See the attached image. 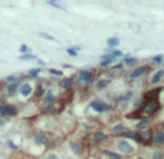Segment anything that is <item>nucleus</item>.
Masks as SVG:
<instances>
[{
	"instance_id": "obj_8",
	"label": "nucleus",
	"mask_w": 164,
	"mask_h": 159,
	"mask_svg": "<svg viewBox=\"0 0 164 159\" xmlns=\"http://www.w3.org/2000/svg\"><path fill=\"white\" fill-rule=\"evenodd\" d=\"M145 71H147V67H140V68H135L134 71H131L130 77H131V78H138V77H141V75L144 74Z\"/></svg>"
},
{
	"instance_id": "obj_17",
	"label": "nucleus",
	"mask_w": 164,
	"mask_h": 159,
	"mask_svg": "<svg viewBox=\"0 0 164 159\" xmlns=\"http://www.w3.org/2000/svg\"><path fill=\"white\" fill-rule=\"evenodd\" d=\"M138 136H140V141H150L151 139V132L150 130H144V132H141Z\"/></svg>"
},
{
	"instance_id": "obj_4",
	"label": "nucleus",
	"mask_w": 164,
	"mask_h": 159,
	"mask_svg": "<svg viewBox=\"0 0 164 159\" xmlns=\"http://www.w3.org/2000/svg\"><path fill=\"white\" fill-rule=\"evenodd\" d=\"M14 114H16V108L13 106H7V104L0 106V116H14Z\"/></svg>"
},
{
	"instance_id": "obj_32",
	"label": "nucleus",
	"mask_w": 164,
	"mask_h": 159,
	"mask_svg": "<svg viewBox=\"0 0 164 159\" xmlns=\"http://www.w3.org/2000/svg\"><path fill=\"white\" fill-rule=\"evenodd\" d=\"M7 81H9L10 84H12V83H16V75H9V77H7Z\"/></svg>"
},
{
	"instance_id": "obj_28",
	"label": "nucleus",
	"mask_w": 164,
	"mask_h": 159,
	"mask_svg": "<svg viewBox=\"0 0 164 159\" xmlns=\"http://www.w3.org/2000/svg\"><path fill=\"white\" fill-rule=\"evenodd\" d=\"M46 159H61V156L56 153H49V155H46Z\"/></svg>"
},
{
	"instance_id": "obj_10",
	"label": "nucleus",
	"mask_w": 164,
	"mask_h": 159,
	"mask_svg": "<svg viewBox=\"0 0 164 159\" xmlns=\"http://www.w3.org/2000/svg\"><path fill=\"white\" fill-rule=\"evenodd\" d=\"M53 101H55V96H53V93H52V91H46L45 97H43V103L45 104H52Z\"/></svg>"
},
{
	"instance_id": "obj_2",
	"label": "nucleus",
	"mask_w": 164,
	"mask_h": 159,
	"mask_svg": "<svg viewBox=\"0 0 164 159\" xmlns=\"http://www.w3.org/2000/svg\"><path fill=\"white\" fill-rule=\"evenodd\" d=\"M158 108H160V106H158V103H157V101H148V103L144 106L143 112H144L145 114H154Z\"/></svg>"
},
{
	"instance_id": "obj_25",
	"label": "nucleus",
	"mask_w": 164,
	"mask_h": 159,
	"mask_svg": "<svg viewBox=\"0 0 164 159\" xmlns=\"http://www.w3.org/2000/svg\"><path fill=\"white\" fill-rule=\"evenodd\" d=\"M124 62H125L127 65H132V64H135L137 62V59L135 58H132V56H130V58L127 56V58H124Z\"/></svg>"
},
{
	"instance_id": "obj_33",
	"label": "nucleus",
	"mask_w": 164,
	"mask_h": 159,
	"mask_svg": "<svg viewBox=\"0 0 164 159\" xmlns=\"http://www.w3.org/2000/svg\"><path fill=\"white\" fill-rule=\"evenodd\" d=\"M141 103H143V97L137 98L135 101H134V106H135V107H140V106H141Z\"/></svg>"
},
{
	"instance_id": "obj_21",
	"label": "nucleus",
	"mask_w": 164,
	"mask_h": 159,
	"mask_svg": "<svg viewBox=\"0 0 164 159\" xmlns=\"http://www.w3.org/2000/svg\"><path fill=\"white\" fill-rule=\"evenodd\" d=\"M109 84V80H101V81H98L97 83V88H104V87H107V85Z\"/></svg>"
},
{
	"instance_id": "obj_5",
	"label": "nucleus",
	"mask_w": 164,
	"mask_h": 159,
	"mask_svg": "<svg viewBox=\"0 0 164 159\" xmlns=\"http://www.w3.org/2000/svg\"><path fill=\"white\" fill-rule=\"evenodd\" d=\"M33 88H32V85L29 84V83H23V84H20L19 87V93L23 96V97H29L30 94H32Z\"/></svg>"
},
{
	"instance_id": "obj_39",
	"label": "nucleus",
	"mask_w": 164,
	"mask_h": 159,
	"mask_svg": "<svg viewBox=\"0 0 164 159\" xmlns=\"http://www.w3.org/2000/svg\"><path fill=\"white\" fill-rule=\"evenodd\" d=\"M5 124H6V120H5V119H2V117H0V127H2V126H5Z\"/></svg>"
},
{
	"instance_id": "obj_22",
	"label": "nucleus",
	"mask_w": 164,
	"mask_h": 159,
	"mask_svg": "<svg viewBox=\"0 0 164 159\" xmlns=\"http://www.w3.org/2000/svg\"><path fill=\"white\" fill-rule=\"evenodd\" d=\"M72 83H74V80L72 78H65L63 80V83H62V87H63V88H69L71 85H72Z\"/></svg>"
},
{
	"instance_id": "obj_7",
	"label": "nucleus",
	"mask_w": 164,
	"mask_h": 159,
	"mask_svg": "<svg viewBox=\"0 0 164 159\" xmlns=\"http://www.w3.org/2000/svg\"><path fill=\"white\" fill-rule=\"evenodd\" d=\"M153 143H155V145H163L164 143V132H157V133L153 136Z\"/></svg>"
},
{
	"instance_id": "obj_19",
	"label": "nucleus",
	"mask_w": 164,
	"mask_h": 159,
	"mask_svg": "<svg viewBox=\"0 0 164 159\" xmlns=\"http://www.w3.org/2000/svg\"><path fill=\"white\" fill-rule=\"evenodd\" d=\"M19 87V84H17V81L16 83H12V84H9L7 85V93L9 94H13L14 91H16V88Z\"/></svg>"
},
{
	"instance_id": "obj_31",
	"label": "nucleus",
	"mask_w": 164,
	"mask_h": 159,
	"mask_svg": "<svg viewBox=\"0 0 164 159\" xmlns=\"http://www.w3.org/2000/svg\"><path fill=\"white\" fill-rule=\"evenodd\" d=\"M163 152H161V150H157V152H155L154 153V159H163Z\"/></svg>"
},
{
	"instance_id": "obj_13",
	"label": "nucleus",
	"mask_w": 164,
	"mask_h": 159,
	"mask_svg": "<svg viewBox=\"0 0 164 159\" xmlns=\"http://www.w3.org/2000/svg\"><path fill=\"white\" fill-rule=\"evenodd\" d=\"M104 59L102 61H101V67H107V65H109V64H111V62L114 61V59H115V58H114L113 55H105V56H102Z\"/></svg>"
},
{
	"instance_id": "obj_36",
	"label": "nucleus",
	"mask_w": 164,
	"mask_h": 159,
	"mask_svg": "<svg viewBox=\"0 0 164 159\" xmlns=\"http://www.w3.org/2000/svg\"><path fill=\"white\" fill-rule=\"evenodd\" d=\"M163 61V56L161 55H157V56H154V62H157V64H160V62Z\"/></svg>"
},
{
	"instance_id": "obj_35",
	"label": "nucleus",
	"mask_w": 164,
	"mask_h": 159,
	"mask_svg": "<svg viewBox=\"0 0 164 159\" xmlns=\"http://www.w3.org/2000/svg\"><path fill=\"white\" fill-rule=\"evenodd\" d=\"M111 55H113L114 58H115V56H122V52L121 51H113L111 52Z\"/></svg>"
},
{
	"instance_id": "obj_11",
	"label": "nucleus",
	"mask_w": 164,
	"mask_h": 159,
	"mask_svg": "<svg viewBox=\"0 0 164 159\" xmlns=\"http://www.w3.org/2000/svg\"><path fill=\"white\" fill-rule=\"evenodd\" d=\"M118 43H120V39H118V38H108V39H107V45H108V48H109V49L115 48Z\"/></svg>"
},
{
	"instance_id": "obj_37",
	"label": "nucleus",
	"mask_w": 164,
	"mask_h": 159,
	"mask_svg": "<svg viewBox=\"0 0 164 159\" xmlns=\"http://www.w3.org/2000/svg\"><path fill=\"white\" fill-rule=\"evenodd\" d=\"M28 51H29V48L26 47V45H22V47H20V52H23V54H28Z\"/></svg>"
},
{
	"instance_id": "obj_3",
	"label": "nucleus",
	"mask_w": 164,
	"mask_h": 159,
	"mask_svg": "<svg viewBox=\"0 0 164 159\" xmlns=\"http://www.w3.org/2000/svg\"><path fill=\"white\" fill-rule=\"evenodd\" d=\"M91 107L94 108L95 112H98V113H102V112L109 110V106H107L104 101H99V100H94V101L91 103Z\"/></svg>"
},
{
	"instance_id": "obj_26",
	"label": "nucleus",
	"mask_w": 164,
	"mask_h": 159,
	"mask_svg": "<svg viewBox=\"0 0 164 159\" xmlns=\"http://www.w3.org/2000/svg\"><path fill=\"white\" fill-rule=\"evenodd\" d=\"M39 72H40V70H39V68H33V70L29 71V75H30V77H38Z\"/></svg>"
},
{
	"instance_id": "obj_34",
	"label": "nucleus",
	"mask_w": 164,
	"mask_h": 159,
	"mask_svg": "<svg viewBox=\"0 0 164 159\" xmlns=\"http://www.w3.org/2000/svg\"><path fill=\"white\" fill-rule=\"evenodd\" d=\"M68 54H69V55H72V56H76L75 48H69V49H68Z\"/></svg>"
},
{
	"instance_id": "obj_42",
	"label": "nucleus",
	"mask_w": 164,
	"mask_h": 159,
	"mask_svg": "<svg viewBox=\"0 0 164 159\" xmlns=\"http://www.w3.org/2000/svg\"><path fill=\"white\" fill-rule=\"evenodd\" d=\"M0 143H2V137H0Z\"/></svg>"
},
{
	"instance_id": "obj_1",
	"label": "nucleus",
	"mask_w": 164,
	"mask_h": 159,
	"mask_svg": "<svg viewBox=\"0 0 164 159\" xmlns=\"http://www.w3.org/2000/svg\"><path fill=\"white\" fill-rule=\"evenodd\" d=\"M118 150L121 153H127V155H131L134 152V146L131 143H128L127 141H120L118 142Z\"/></svg>"
},
{
	"instance_id": "obj_41",
	"label": "nucleus",
	"mask_w": 164,
	"mask_h": 159,
	"mask_svg": "<svg viewBox=\"0 0 164 159\" xmlns=\"http://www.w3.org/2000/svg\"><path fill=\"white\" fill-rule=\"evenodd\" d=\"M111 159H121V158H111Z\"/></svg>"
},
{
	"instance_id": "obj_20",
	"label": "nucleus",
	"mask_w": 164,
	"mask_h": 159,
	"mask_svg": "<svg viewBox=\"0 0 164 159\" xmlns=\"http://www.w3.org/2000/svg\"><path fill=\"white\" fill-rule=\"evenodd\" d=\"M113 130L115 132V133H120V132H124V130H125V126H124L122 123H118V124H115V126L113 127Z\"/></svg>"
},
{
	"instance_id": "obj_29",
	"label": "nucleus",
	"mask_w": 164,
	"mask_h": 159,
	"mask_svg": "<svg viewBox=\"0 0 164 159\" xmlns=\"http://www.w3.org/2000/svg\"><path fill=\"white\" fill-rule=\"evenodd\" d=\"M131 97H132V93H131V91H128V93H127L125 96L121 98V101H127V100H130Z\"/></svg>"
},
{
	"instance_id": "obj_23",
	"label": "nucleus",
	"mask_w": 164,
	"mask_h": 159,
	"mask_svg": "<svg viewBox=\"0 0 164 159\" xmlns=\"http://www.w3.org/2000/svg\"><path fill=\"white\" fill-rule=\"evenodd\" d=\"M20 59L22 61H29V59H36V56L32 55V54H23V55L20 56Z\"/></svg>"
},
{
	"instance_id": "obj_16",
	"label": "nucleus",
	"mask_w": 164,
	"mask_h": 159,
	"mask_svg": "<svg viewBox=\"0 0 164 159\" xmlns=\"http://www.w3.org/2000/svg\"><path fill=\"white\" fill-rule=\"evenodd\" d=\"M150 124V119H141L140 122L137 123V129H144V127H147Z\"/></svg>"
},
{
	"instance_id": "obj_9",
	"label": "nucleus",
	"mask_w": 164,
	"mask_h": 159,
	"mask_svg": "<svg viewBox=\"0 0 164 159\" xmlns=\"http://www.w3.org/2000/svg\"><path fill=\"white\" fill-rule=\"evenodd\" d=\"M164 77V70H160V71H157L153 77H151V84H158L160 83V80L163 78Z\"/></svg>"
},
{
	"instance_id": "obj_24",
	"label": "nucleus",
	"mask_w": 164,
	"mask_h": 159,
	"mask_svg": "<svg viewBox=\"0 0 164 159\" xmlns=\"http://www.w3.org/2000/svg\"><path fill=\"white\" fill-rule=\"evenodd\" d=\"M39 36L43 38V39H48V41H52V42H55V41H56V39H55V38L52 36V35H48V33H43V32L39 33Z\"/></svg>"
},
{
	"instance_id": "obj_18",
	"label": "nucleus",
	"mask_w": 164,
	"mask_h": 159,
	"mask_svg": "<svg viewBox=\"0 0 164 159\" xmlns=\"http://www.w3.org/2000/svg\"><path fill=\"white\" fill-rule=\"evenodd\" d=\"M124 136L130 137V139H134V141H140V136L137 133H134V132H124Z\"/></svg>"
},
{
	"instance_id": "obj_38",
	"label": "nucleus",
	"mask_w": 164,
	"mask_h": 159,
	"mask_svg": "<svg viewBox=\"0 0 164 159\" xmlns=\"http://www.w3.org/2000/svg\"><path fill=\"white\" fill-rule=\"evenodd\" d=\"M7 143H9V146H10V148H12V149H17V146L14 145V143H13V142H12V141H9V142H7Z\"/></svg>"
},
{
	"instance_id": "obj_6",
	"label": "nucleus",
	"mask_w": 164,
	"mask_h": 159,
	"mask_svg": "<svg viewBox=\"0 0 164 159\" xmlns=\"http://www.w3.org/2000/svg\"><path fill=\"white\" fill-rule=\"evenodd\" d=\"M79 78L86 83V84H91L92 81H94V72H91V71H82L79 74Z\"/></svg>"
},
{
	"instance_id": "obj_12",
	"label": "nucleus",
	"mask_w": 164,
	"mask_h": 159,
	"mask_svg": "<svg viewBox=\"0 0 164 159\" xmlns=\"http://www.w3.org/2000/svg\"><path fill=\"white\" fill-rule=\"evenodd\" d=\"M35 142H36V145H43L46 142V135L45 133H38L35 136Z\"/></svg>"
},
{
	"instance_id": "obj_40",
	"label": "nucleus",
	"mask_w": 164,
	"mask_h": 159,
	"mask_svg": "<svg viewBox=\"0 0 164 159\" xmlns=\"http://www.w3.org/2000/svg\"><path fill=\"white\" fill-rule=\"evenodd\" d=\"M38 91H39V96H42V94H43V88H42V87H39V88H38Z\"/></svg>"
},
{
	"instance_id": "obj_30",
	"label": "nucleus",
	"mask_w": 164,
	"mask_h": 159,
	"mask_svg": "<svg viewBox=\"0 0 164 159\" xmlns=\"http://www.w3.org/2000/svg\"><path fill=\"white\" fill-rule=\"evenodd\" d=\"M49 72H51V74H53V75H58V77H61V75H62V71L53 70V68H51V70H49Z\"/></svg>"
},
{
	"instance_id": "obj_14",
	"label": "nucleus",
	"mask_w": 164,
	"mask_h": 159,
	"mask_svg": "<svg viewBox=\"0 0 164 159\" xmlns=\"http://www.w3.org/2000/svg\"><path fill=\"white\" fill-rule=\"evenodd\" d=\"M69 148L74 150V153H75V155H81V153H82V150H81L79 145H78L76 142H69Z\"/></svg>"
},
{
	"instance_id": "obj_15",
	"label": "nucleus",
	"mask_w": 164,
	"mask_h": 159,
	"mask_svg": "<svg viewBox=\"0 0 164 159\" xmlns=\"http://www.w3.org/2000/svg\"><path fill=\"white\" fill-rule=\"evenodd\" d=\"M105 139H107V135H105V133H102V132L95 133V136H94V142H97V143H99V142H104Z\"/></svg>"
},
{
	"instance_id": "obj_27",
	"label": "nucleus",
	"mask_w": 164,
	"mask_h": 159,
	"mask_svg": "<svg viewBox=\"0 0 164 159\" xmlns=\"http://www.w3.org/2000/svg\"><path fill=\"white\" fill-rule=\"evenodd\" d=\"M104 153H105V155H108L109 158H120V155L114 153V152H109V150H104Z\"/></svg>"
}]
</instances>
